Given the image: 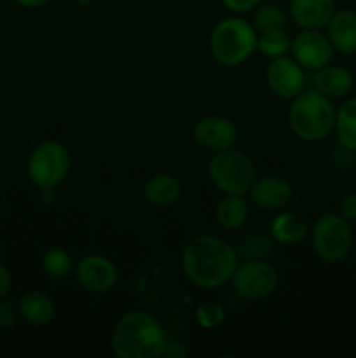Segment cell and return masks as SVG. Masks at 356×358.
I'll use <instances>...</instances> for the list:
<instances>
[{
	"label": "cell",
	"instance_id": "cell-1",
	"mask_svg": "<svg viewBox=\"0 0 356 358\" xmlns=\"http://www.w3.org/2000/svg\"><path fill=\"white\" fill-rule=\"evenodd\" d=\"M239 264L237 252L216 236H198L181 254V269L191 283L201 289H218L232 280Z\"/></svg>",
	"mask_w": 356,
	"mask_h": 358
},
{
	"label": "cell",
	"instance_id": "cell-2",
	"mask_svg": "<svg viewBox=\"0 0 356 358\" xmlns=\"http://www.w3.org/2000/svg\"><path fill=\"white\" fill-rule=\"evenodd\" d=\"M168 336L163 324L149 311L122 315L112 331V352L117 358H157L166 353Z\"/></svg>",
	"mask_w": 356,
	"mask_h": 358
},
{
	"label": "cell",
	"instance_id": "cell-25",
	"mask_svg": "<svg viewBox=\"0 0 356 358\" xmlns=\"http://www.w3.org/2000/svg\"><path fill=\"white\" fill-rule=\"evenodd\" d=\"M195 320L202 329H215L225 320V310L215 301H206L195 308Z\"/></svg>",
	"mask_w": 356,
	"mask_h": 358
},
{
	"label": "cell",
	"instance_id": "cell-15",
	"mask_svg": "<svg viewBox=\"0 0 356 358\" xmlns=\"http://www.w3.org/2000/svg\"><path fill=\"white\" fill-rule=\"evenodd\" d=\"M314 90L328 96L330 100L348 98L355 87V77L348 69L328 63L323 69L314 72Z\"/></svg>",
	"mask_w": 356,
	"mask_h": 358
},
{
	"label": "cell",
	"instance_id": "cell-18",
	"mask_svg": "<svg viewBox=\"0 0 356 358\" xmlns=\"http://www.w3.org/2000/svg\"><path fill=\"white\" fill-rule=\"evenodd\" d=\"M143 196L150 205L157 206V208H166L180 199L181 184L173 175L157 173L145 182Z\"/></svg>",
	"mask_w": 356,
	"mask_h": 358
},
{
	"label": "cell",
	"instance_id": "cell-33",
	"mask_svg": "<svg viewBox=\"0 0 356 358\" xmlns=\"http://www.w3.org/2000/svg\"><path fill=\"white\" fill-rule=\"evenodd\" d=\"M271 2H281V0H271Z\"/></svg>",
	"mask_w": 356,
	"mask_h": 358
},
{
	"label": "cell",
	"instance_id": "cell-14",
	"mask_svg": "<svg viewBox=\"0 0 356 358\" xmlns=\"http://www.w3.org/2000/svg\"><path fill=\"white\" fill-rule=\"evenodd\" d=\"M335 13L334 0H292L290 16L302 30H321Z\"/></svg>",
	"mask_w": 356,
	"mask_h": 358
},
{
	"label": "cell",
	"instance_id": "cell-9",
	"mask_svg": "<svg viewBox=\"0 0 356 358\" xmlns=\"http://www.w3.org/2000/svg\"><path fill=\"white\" fill-rule=\"evenodd\" d=\"M334 51L332 42L320 30L300 31L295 38H292V48H290L292 58L309 72H316L332 63Z\"/></svg>",
	"mask_w": 356,
	"mask_h": 358
},
{
	"label": "cell",
	"instance_id": "cell-28",
	"mask_svg": "<svg viewBox=\"0 0 356 358\" xmlns=\"http://www.w3.org/2000/svg\"><path fill=\"white\" fill-rule=\"evenodd\" d=\"M339 215L349 224L356 222V192H349L339 203Z\"/></svg>",
	"mask_w": 356,
	"mask_h": 358
},
{
	"label": "cell",
	"instance_id": "cell-10",
	"mask_svg": "<svg viewBox=\"0 0 356 358\" xmlns=\"http://www.w3.org/2000/svg\"><path fill=\"white\" fill-rule=\"evenodd\" d=\"M267 86L276 96L293 100L306 87V70L293 58H274L267 66Z\"/></svg>",
	"mask_w": 356,
	"mask_h": 358
},
{
	"label": "cell",
	"instance_id": "cell-29",
	"mask_svg": "<svg viewBox=\"0 0 356 358\" xmlns=\"http://www.w3.org/2000/svg\"><path fill=\"white\" fill-rule=\"evenodd\" d=\"M223 7L234 14H244L257 9L260 6V0H222Z\"/></svg>",
	"mask_w": 356,
	"mask_h": 358
},
{
	"label": "cell",
	"instance_id": "cell-32",
	"mask_svg": "<svg viewBox=\"0 0 356 358\" xmlns=\"http://www.w3.org/2000/svg\"><path fill=\"white\" fill-rule=\"evenodd\" d=\"M77 2H79V3H87V2H89V0H77Z\"/></svg>",
	"mask_w": 356,
	"mask_h": 358
},
{
	"label": "cell",
	"instance_id": "cell-26",
	"mask_svg": "<svg viewBox=\"0 0 356 358\" xmlns=\"http://www.w3.org/2000/svg\"><path fill=\"white\" fill-rule=\"evenodd\" d=\"M271 247V241L265 238L250 236L239 243V255L243 259H267Z\"/></svg>",
	"mask_w": 356,
	"mask_h": 358
},
{
	"label": "cell",
	"instance_id": "cell-16",
	"mask_svg": "<svg viewBox=\"0 0 356 358\" xmlns=\"http://www.w3.org/2000/svg\"><path fill=\"white\" fill-rule=\"evenodd\" d=\"M327 37L335 51L342 55L356 52V13L351 9H335L334 16L328 21Z\"/></svg>",
	"mask_w": 356,
	"mask_h": 358
},
{
	"label": "cell",
	"instance_id": "cell-5",
	"mask_svg": "<svg viewBox=\"0 0 356 358\" xmlns=\"http://www.w3.org/2000/svg\"><path fill=\"white\" fill-rule=\"evenodd\" d=\"M311 245L327 264H341L353 250L351 224L339 213H325L311 229Z\"/></svg>",
	"mask_w": 356,
	"mask_h": 358
},
{
	"label": "cell",
	"instance_id": "cell-30",
	"mask_svg": "<svg viewBox=\"0 0 356 358\" xmlns=\"http://www.w3.org/2000/svg\"><path fill=\"white\" fill-rule=\"evenodd\" d=\"M10 290V273L7 266L0 261V299L6 297Z\"/></svg>",
	"mask_w": 356,
	"mask_h": 358
},
{
	"label": "cell",
	"instance_id": "cell-23",
	"mask_svg": "<svg viewBox=\"0 0 356 358\" xmlns=\"http://www.w3.org/2000/svg\"><path fill=\"white\" fill-rule=\"evenodd\" d=\"M286 24V13L276 2L264 3L257 7V13L253 16V27L258 34L271 30H279L285 28Z\"/></svg>",
	"mask_w": 356,
	"mask_h": 358
},
{
	"label": "cell",
	"instance_id": "cell-22",
	"mask_svg": "<svg viewBox=\"0 0 356 358\" xmlns=\"http://www.w3.org/2000/svg\"><path fill=\"white\" fill-rule=\"evenodd\" d=\"M290 48H292V37L285 28L264 31L258 35L257 51H260L267 58L274 59L286 56V52H290Z\"/></svg>",
	"mask_w": 356,
	"mask_h": 358
},
{
	"label": "cell",
	"instance_id": "cell-21",
	"mask_svg": "<svg viewBox=\"0 0 356 358\" xmlns=\"http://www.w3.org/2000/svg\"><path fill=\"white\" fill-rule=\"evenodd\" d=\"M334 131L342 149L356 152V96L348 98L337 108Z\"/></svg>",
	"mask_w": 356,
	"mask_h": 358
},
{
	"label": "cell",
	"instance_id": "cell-24",
	"mask_svg": "<svg viewBox=\"0 0 356 358\" xmlns=\"http://www.w3.org/2000/svg\"><path fill=\"white\" fill-rule=\"evenodd\" d=\"M42 269L45 271V275L51 276V278H65L70 275V271L73 269V262L70 254H66L61 248H51L44 254L42 257Z\"/></svg>",
	"mask_w": 356,
	"mask_h": 358
},
{
	"label": "cell",
	"instance_id": "cell-27",
	"mask_svg": "<svg viewBox=\"0 0 356 358\" xmlns=\"http://www.w3.org/2000/svg\"><path fill=\"white\" fill-rule=\"evenodd\" d=\"M17 318H20L17 306H14L13 303L6 301V297H2L0 299V329L10 331L17 324Z\"/></svg>",
	"mask_w": 356,
	"mask_h": 358
},
{
	"label": "cell",
	"instance_id": "cell-19",
	"mask_svg": "<svg viewBox=\"0 0 356 358\" xmlns=\"http://www.w3.org/2000/svg\"><path fill=\"white\" fill-rule=\"evenodd\" d=\"M269 233L272 240H276L281 245H295L300 243L309 233L307 224L300 219L299 215L290 212L278 213L269 224Z\"/></svg>",
	"mask_w": 356,
	"mask_h": 358
},
{
	"label": "cell",
	"instance_id": "cell-7",
	"mask_svg": "<svg viewBox=\"0 0 356 358\" xmlns=\"http://www.w3.org/2000/svg\"><path fill=\"white\" fill-rule=\"evenodd\" d=\"M72 164L68 149L59 142H44L34 149L28 159V177L42 191L58 187Z\"/></svg>",
	"mask_w": 356,
	"mask_h": 358
},
{
	"label": "cell",
	"instance_id": "cell-6",
	"mask_svg": "<svg viewBox=\"0 0 356 358\" xmlns=\"http://www.w3.org/2000/svg\"><path fill=\"white\" fill-rule=\"evenodd\" d=\"M208 173L213 185L223 194H241L250 192L255 182V166L246 154L227 149L215 152L208 164Z\"/></svg>",
	"mask_w": 356,
	"mask_h": 358
},
{
	"label": "cell",
	"instance_id": "cell-20",
	"mask_svg": "<svg viewBox=\"0 0 356 358\" xmlns=\"http://www.w3.org/2000/svg\"><path fill=\"white\" fill-rule=\"evenodd\" d=\"M216 222L223 229H239L248 219V203L241 194H223L215 210Z\"/></svg>",
	"mask_w": 356,
	"mask_h": 358
},
{
	"label": "cell",
	"instance_id": "cell-3",
	"mask_svg": "<svg viewBox=\"0 0 356 358\" xmlns=\"http://www.w3.org/2000/svg\"><path fill=\"white\" fill-rule=\"evenodd\" d=\"M335 117L337 108L334 100L316 90L302 91L293 98L288 110L290 129L304 142H320L327 138L335 128Z\"/></svg>",
	"mask_w": 356,
	"mask_h": 358
},
{
	"label": "cell",
	"instance_id": "cell-11",
	"mask_svg": "<svg viewBox=\"0 0 356 358\" xmlns=\"http://www.w3.org/2000/svg\"><path fill=\"white\" fill-rule=\"evenodd\" d=\"M77 282L93 294H105L114 289L117 282L115 264L105 255L89 254L80 259L75 266Z\"/></svg>",
	"mask_w": 356,
	"mask_h": 358
},
{
	"label": "cell",
	"instance_id": "cell-12",
	"mask_svg": "<svg viewBox=\"0 0 356 358\" xmlns=\"http://www.w3.org/2000/svg\"><path fill=\"white\" fill-rule=\"evenodd\" d=\"M194 140L205 149L220 152V150L234 149L239 140V129L230 119L208 115L195 122Z\"/></svg>",
	"mask_w": 356,
	"mask_h": 358
},
{
	"label": "cell",
	"instance_id": "cell-8",
	"mask_svg": "<svg viewBox=\"0 0 356 358\" xmlns=\"http://www.w3.org/2000/svg\"><path fill=\"white\" fill-rule=\"evenodd\" d=\"M279 282L274 266L265 259H244L234 271L232 289L239 297L248 301H260L271 296Z\"/></svg>",
	"mask_w": 356,
	"mask_h": 358
},
{
	"label": "cell",
	"instance_id": "cell-13",
	"mask_svg": "<svg viewBox=\"0 0 356 358\" xmlns=\"http://www.w3.org/2000/svg\"><path fill=\"white\" fill-rule=\"evenodd\" d=\"M250 198L257 208L265 212L283 210L292 199V185L286 178L278 175H265L257 178L250 189Z\"/></svg>",
	"mask_w": 356,
	"mask_h": 358
},
{
	"label": "cell",
	"instance_id": "cell-4",
	"mask_svg": "<svg viewBox=\"0 0 356 358\" xmlns=\"http://www.w3.org/2000/svg\"><path fill=\"white\" fill-rule=\"evenodd\" d=\"M258 35L253 24L243 17H225L213 27L209 49L220 65H243L257 51Z\"/></svg>",
	"mask_w": 356,
	"mask_h": 358
},
{
	"label": "cell",
	"instance_id": "cell-31",
	"mask_svg": "<svg viewBox=\"0 0 356 358\" xmlns=\"http://www.w3.org/2000/svg\"><path fill=\"white\" fill-rule=\"evenodd\" d=\"M17 6L24 7V9H38V7H44L45 3H49L51 0H14Z\"/></svg>",
	"mask_w": 356,
	"mask_h": 358
},
{
	"label": "cell",
	"instance_id": "cell-17",
	"mask_svg": "<svg viewBox=\"0 0 356 358\" xmlns=\"http://www.w3.org/2000/svg\"><path fill=\"white\" fill-rule=\"evenodd\" d=\"M17 310H20V318H23L27 324L34 327H44L54 320L56 304L47 294L30 290L21 296Z\"/></svg>",
	"mask_w": 356,
	"mask_h": 358
}]
</instances>
